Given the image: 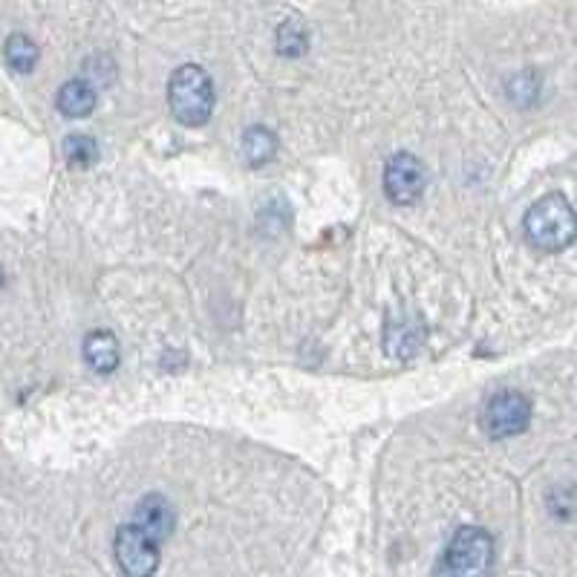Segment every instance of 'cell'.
<instances>
[{
    "label": "cell",
    "mask_w": 577,
    "mask_h": 577,
    "mask_svg": "<svg viewBox=\"0 0 577 577\" xmlns=\"http://www.w3.org/2000/svg\"><path fill=\"white\" fill-rule=\"evenodd\" d=\"M528 243L540 251H563L577 240V211L563 194H546L526 211Z\"/></svg>",
    "instance_id": "1"
},
{
    "label": "cell",
    "mask_w": 577,
    "mask_h": 577,
    "mask_svg": "<svg viewBox=\"0 0 577 577\" xmlns=\"http://www.w3.org/2000/svg\"><path fill=\"white\" fill-rule=\"evenodd\" d=\"M168 104L179 125H205L214 113V81L200 64H182L168 81Z\"/></svg>",
    "instance_id": "2"
},
{
    "label": "cell",
    "mask_w": 577,
    "mask_h": 577,
    "mask_svg": "<svg viewBox=\"0 0 577 577\" xmlns=\"http://www.w3.org/2000/svg\"><path fill=\"white\" fill-rule=\"evenodd\" d=\"M494 540L485 528L462 526L436 566V577H491Z\"/></svg>",
    "instance_id": "3"
},
{
    "label": "cell",
    "mask_w": 577,
    "mask_h": 577,
    "mask_svg": "<svg viewBox=\"0 0 577 577\" xmlns=\"http://www.w3.org/2000/svg\"><path fill=\"white\" fill-rule=\"evenodd\" d=\"M531 422V402L517 390H502L491 396L482 410V427L491 439L520 436Z\"/></svg>",
    "instance_id": "4"
},
{
    "label": "cell",
    "mask_w": 577,
    "mask_h": 577,
    "mask_svg": "<svg viewBox=\"0 0 577 577\" xmlns=\"http://www.w3.org/2000/svg\"><path fill=\"white\" fill-rule=\"evenodd\" d=\"M116 563L125 577H153L159 569V543L151 540L145 531L127 523L116 531L113 540Z\"/></svg>",
    "instance_id": "5"
},
{
    "label": "cell",
    "mask_w": 577,
    "mask_h": 577,
    "mask_svg": "<svg viewBox=\"0 0 577 577\" xmlns=\"http://www.w3.org/2000/svg\"><path fill=\"white\" fill-rule=\"evenodd\" d=\"M425 165L413 153H396L384 168V194L393 205H413L425 194Z\"/></svg>",
    "instance_id": "6"
},
{
    "label": "cell",
    "mask_w": 577,
    "mask_h": 577,
    "mask_svg": "<svg viewBox=\"0 0 577 577\" xmlns=\"http://www.w3.org/2000/svg\"><path fill=\"white\" fill-rule=\"evenodd\" d=\"M133 526L139 528V531H145V534H148L151 540H156V543L168 540L176 526L174 505L165 500L162 494H148V497H142L139 505H136V511H133Z\"/></svg>",
    "instance_id": "7"
},
{
    "label": "cell",
    "mask_w": 577,
    "mask_h": 577,
    "mask_svg": "<svg viewBox=\"0 0 577 577\" xmlns=\"http://www.w3.org/2000/svg\"><path fill=\"white\" fill-rule=\"evenodd\" d=\"M84 361H87V367L90 370H96L101 376H107V373H113L116 367H119V361H122V352H119V341H116V335L113 332H107V329H96V332H90L87 338H84Z\"/></svg>",
    "instance_id": "8"
},
{
    "label": "cell",
    "mask_w": 577,
    "mask_h": 577,
    "mask_svg": "<svg viewBox=\"0 0 577 577\" xmlns=\"http://www.w3.org/2000/svg\"><path fill=\"white\" fill-rule=\"evenodd\" d=\"M96 84H90L87 78H73L67 84H61L58 96H55V107L67 116V119H84L96 110Z\"/></svg>",
    "instance_id": "9"
},
{
    "label": "cell",
    "mask_w": 577,
    "mask_h": 577,
    "mask_svg": "<svg viewBox=\"0 0 577 577\" xmlns=\"http://www.w3.org/2000/svg\"><path fill=\"white\" fill-rule=\"evenodd\" d=\"M277 153V136L263 125H251L243 133V156L251 168H260L266 162H272Z\"/></svg>",
    "instance_id": "10"
},
{
    "label": "cell",
    "mask_w": 577,
    "mask_h": 577,
    "mask_svg": "<svg viewBox=\"0 0 577 577\" xmlns=\"http://www.w3.org/2000/svg\"><path fill=\"white\" fill-rule=\"evenodd\" d=\"M38 44L24 35V32H12L9 38H6V44H3V58H6V64H9V70H15V73H32L35 70V64H38Z\"/></svg>",
    "instance_id": "11"
},
{
    "label": "cell",
    "mask_w": 577,
    "mask_h": 577,
    "mask_svg": "<svg viewBox=\"0 0 577 577\" xmlns=\"http://www.w3.org/2000/svg\"><path fill=\"white\" fill-rule=\"evenodd\" d=\"M422 341H425V329L419 327L416 321H410V324H390L387 327V352L390 355H399V358H410L413 352L422 347Z\"/></svg>",
    "instance_id": "12"
},
{
    "label": "cell",
    "mask_w": 577,
    "mask_h": 577,
    "mask_svg": "<svg viewBox=\"0 0 577 577\" xmlns=\"http://www.w3.org/2000/svg\"><path fill=\"white\" fill-rule=\"evenodd\" d=\"M277 52L280 55H289V58H298L303 52L309 50V35L298 21H283L277 26Z\"/></svg>",
    "instance_id": "13"
},
{
    "label": "cell",
    "mask_w": 577,
    "mask_h": 577,
    "mask_svg": "<svg viewBox=\"0 0 577 577\" xmlns=\"http://www.w3.org/2000/svg\"><path fill=\"white\" fill-rule=\"evenodd\" d=\"M64 156L76 168H90L99 159V145H96V139H90L84 133H73L64 139Z\"/></svg>",
    "instance_id": "14"
},
{
    "label": "cell",
    "mask_w": 577,
    "mask_h": 577,
    "mask_svg": "<svg viewBox=\"0 0 577 577\" xmlns=\"http://www.w3.org/2000/svg\"><path fill=\"white\" fill-rule=\"evenodd\" d=\"M508 90H511V99L517 104H531L537 99V78H534V73H523V76L511 78Z\"/></svg>",
    "instance_id": "15"
},
{
    "label": "cell",
    "mask_w": 577,
    "mask_h": 577,
    "mask_svg": "<svg viewBox=\"0 0 577 577\" xmlns=\"http://www.w3.org/2000/svg\"><path fill=\"white\" fill-rule=\"evenodd\" d=\"M3 283H6V275H3V269H0V289H3Z\"/></svg>",
    "instance_id": "16"
}]
</instances>
